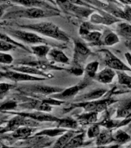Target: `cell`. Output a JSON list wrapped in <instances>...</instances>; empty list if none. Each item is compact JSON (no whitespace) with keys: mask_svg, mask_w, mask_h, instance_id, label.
I'll return each instance as SVG.
<instances>
[{"mask_svg":"<svg viewBox=\"0 0 131 148\" xmlns=\"http://www.w3.org/2000/svg\"><path fill=\"white\" fill-rule=\"evenodd\" d=\"M21 28L27 29L34 32H39L45 36L50 37L53 39H57L62 42H69V36L63 32L59 26L53 23L49 22H42L34 24H27V25H20Z\"/></svg>","mask_w":131,"mask_h":148,"instance_id":"obj_1","label":"cell"},{"mask_svg":"<svg viewBox=\"0 0 131 148\" xmlns=\"http://www.w3.org/2000/svg\"><path fill=\"white\" fill-rule=\"evenodd\" d=\"M60 11L53 10V9H46L38 7H31L25 8L23 9H19L16 11L11 12L4 16L6 18H40L50 16H59Z\"/></svg>","mask_w":131,"mask_h":148,"instance_id":"obj_2","label":"cell"},{"mask_svg":"<svg viewBox=\"0 0 131 148\" xmlns=\"http://www.w3.org/2000/svg\"><path fill=\"white\" fill-rule=\"evenodd\" d=\"M55 2L63 12L80 17H88L94 12V10L90 7L74 4L69 0H55Z\"/></svg>","mask_w":131,"mask_h":148,"instance_id":"obj_3","label":"cell"},{"mask_svg":"<svg viewBox=\"0 0 131 148\" xmlns=\"http://www.w3.org/2000/svg\"><path fill=\"white\" fill-rule=\"evenodd\" d=\"M8 35L28 44H47L49 42L46 39L39 36L36 33L32 32H27L23 30L9 29Z\"/></svg>","mask_w":131,"mask_h":148,"instance_id":"obj_4","label":"cell"},{"mask_svg":"<svg viewBox=\"0 0 131 148\" xmlns=\"http://www.w3.org/2000/svg\"><path fill=\"white\" fill-rule=\"evenodd\" d=\"M20 90L23 92H30V93H36V94L49 95L52 94L53 92H62V88L56 87V86H50L39 85V84H32V85L23 86Z\"/></svg>","mask_w":131,"mask_h":148,"instance_id":"obj_5","label":"cell"},{"mask_svg":"<svg viewBox=\"0 0 131 148\" xmlns=\"http://www.w3.org/2000/svg\"><path fill=\"white\" fill-rule=\"evenodd\" d=\"M113 99H105L98 101H87L80 104H75L73 106H82L86 111L88 112H102L105 110L107 106L110 104L115 103Z\"/></svg>","mask_w":131,"mask_h":148,"instance_id":"obj_6","label":"cell"},{"mask_svg":"<svg viewBox=\"0 0 131 148\" xmlns=\"http://www.w3.org/2000/svg\"><path fill=\"white\" fill-rule=\"evenodd\" d=\"M4 77L10 79L14 82H22V81H39L44 80V77L33 76L30 74L24 73L21 72L10 70V71L4 72Z\"/></svg>","mask_w":131,"mask_h":148,"instance_id":"obj_7","label":"cell"},{"mask_svg":"<svg viewBox=\"0 0 131 148\" xmlns=\"http://www.w3.org/2000/svg\"><path fill=\"white\" fill-rule=\"evenodd\" d=\"M9 1L13 2V3L21 5L23 6H25V8L38 7V8H43V9H53V10L60 11L55 6V5L50 4V3L46 2L45 0H9Z\"/></svg>","mask_w":131,"mask_h":148,"instance_id":"obj_8","label":"cell"},{"mask_svg":"<svg viewBox=\"0 0 131 148\" xmlns=\"http://www.w3.org/2000/svg\"><path fill=\"white\" fill-rule=\"evenodd\" d=\"M11 113L13 114H17V115H20L24 117L29 118L32 120H36V121H49V122H54V121H60V119L57 117L49 115L47 113H45L43 111H35V112H31V113H25V112H19V113H15V112H10Z\"/></svg>","mask_w":131,"mask_h":148,"instance_id":"obj_9","label":"cell"},{"mask_svg":"<svg viewBox=\"0 0 131 148\" xmlns=\"http://www.w3.org/2000/svg\"><path fill=\"white\" fill-rule=\"evenodd\" d=\"M90 54V50L85 44L80 41H75V53H74V62L80 65L84 62L86 59Z\"/></svg>","mask_w":131,"mask_h":148,"instance_id":"obj_10","label":"cell"},{"mask_svg":"<svg viewBox=\"0 0 131 148\" xmlns=\"http://www.w3.org/2000/svg\"><path fill=\"white\" fill-rule=\"evenodd\" d=\"M88 84H89L88 81L87 82H86H86H83V83H80L78 85H76L74 86H72V87L68 88L67 90H62V92H60V93L53 95L52 97H53V98H56L57 99H69V98L73 97L80 90L83 89V88L85 87V86H86Z\"/></svg>","mask_w":131,"mask_h":148,"instance_id":"obj_11","label":"cell"},{"mask_svg":"<svg viewBox=\"0 0 131 148\" xmlns=\"http://www.w3.org/2000/svg\"><path fill=\"white\" fill-rule=\"evenodd\" d=\"M21 106L25 109L35 110L37 111H43V112H49L52 110L50 104L47 103L43 99H32L29 102L21 104Z\"/></svg>","mask_w":131,"mask_h":148,"instance_id":"obj_12","label":"cell"},{"mask_svg":"<svg viewBox=\"0 0 131 148\" xmlns=\"http://www.w3.org/2000/svg\"><path fill=\"white\" fill-rule=\"evenodd\" d=\"M105 62L111 69H117L119 71H131L130 68L126 66L120 59L116 57L115 56L109 52L106 55Z\"/></svg>","mask_w":131,"mask_h":148,"instance_id":"obj_13","label":"cell"},{"mask_svg":"<svg viewBox=\"0 0 131 148\" xmlns=\"http://www.w3.org/2000/svg\"><path fill=\"white\" fill-rule=\"evenodd\" d=\"M102 16L99 14L93 13L91 16V21L94 23H102V24H106V25H110L113 23H117L120 21L116 16L113 15L106 13V12H101Z\"/></svg>","mask_w":131,"mask_h":148,"instance_id":"obj_14","label":"cell"},{"mask_svg":"<svg viewBox=\"0 0 131 148\" xmlns=\"http://www.w3.org/2000/svg\"><path fill=\"white\" fill-rule=\"evenodd\" d=\"M12 69L15 70V71L21 72V73H24L33 75V76L36 75V76H45V77H53V76L46 74L43 70L37 69L36 67L26 66V65H20V66H12Z\"/></svg>","mask_w":131,"mask_h":148,"instance_id":"obj_15","label":"cell"},{"mask_svg":"<svg viewBox=\"0 0 131 148\" xmlns=\"http://www.w3.org/2000/svg\"><path fill=\"white\" fill-rule=\"evenodd\" d=\"M116 73L111 68H105L95 76L94 79L102 83H110L113 81Z\"/></svg>","mask_w":131,"mask_h":148,"instance_id":"obj_16","label":"cell"},{"mask_svg":"<svg viewBox=\"0 0 131 148\" xmlns=\"http://www.w3.org/2000/svg\"><path fill=\"white\" fill-rule=\"evenodd\" d=\"M49 56L50 58V60L53 62H62L65 64L69 63V59L67 56L65 55L64 53H62V51L58 49H52L49 53Z\"/></svg>","mask_w":131,"mask_h":148,"instance_id":"obj_17","label":"cell"},{"mask_svg":"<svg viewBox=\"0 0 131 148\" xmlns=\"http://www.w3.org/2000/svg\"><path fill=\"white\" fill-rule=\"evenodd\" d=\"M106 92V90H104V89H98V90H93L92 92L82 95V96L79 97V99L83 102L92 101V100L99 99V98L102 97Z\"/></svg>","mask_w":131,"mask_h":148,"instance_id":"obj_18","label":"cell"},{"mask_svg":"<svg viewBox=\"0 0 131 148\" xmlns=\"http://www.w3.org/2000/svg\"><path fill=\"white\" fill-rule=\"evenodd\" d=\"M34 130L31 127H20L14 130L12 134V136L16 139H26L31 136Z\"/></svg>","mask_w":131,"mask_h":148,"instance_id":"obj_19","label":"cell"},{"mask_svg":"<svg viewBox=\"0 0 131 148\" xmlns=\"http://www.w3.org/2000/svg\"><path fill=\"white\" fill-rule=\"evenodd\" d=\"M97 137V144L98 146L105 145L113 140L111 130H104L101 131Z\"/></svg>","mask_w":131,"mask_h":148,"instance_id":"obj_20","label":"cell"},{"mask_svg":"<svg viewBox=\"0 0 131 148\" xmlns=\"http://www.w3.org/2000/svg\"><path fill=\"white\" fill-rule=\"evenodd\" d=\"M98 113L97 112H88L79 116L77 120L82 124H93L97 120Z\"/></svg>","mask_w":131,"mask_h":148,"instance_id":"obj_21","label":"cell"},{"mask_svg":"<svg viewBox=\"0 0 131 148\" xmlns=\"http://www.w3.org/2000/svg\"><path fill=\"white\" fill-rule=\"evenodd\" d=\"M31 49L33 54H35L36 56L39 58H45L49 54L51 49L46 44H41L38 46H32Z\"/></svg>","mask_w":131,"mask_h":148,"instance_id":"obj_22","label":"cell"},{"mask_svg":"<svg viewBox=\"0 0 131 148\" xmlns=\"http://www.w3.org/2000/svg\"><path fill=\"white\" fill-rule=\"evenodd\" d=\"M117 32L120 36L131 39V25L127 23H119L117 26Z\"/></svg>","mask_w":131,"mask_h":148,"instance_id":"obj_23","label":"cell"},{"mask_svg":"<svg viewBox=\"0 0 131 148\" xmlns=\"http://www.w3.org/2000/svg\"><path fill=\"white\" fill-rule=\"evenodd\" d=\"M131 114V99L123 102L117 110V117H127Z\"/></svg>","mask_w":131,"mask_h":148,"instance_id":"obj_24","label":"cell"},{"mask_svg":"<svg viewBox=\"0 0 131 148\" xmlns=\"http://www.w3.org/2000/svg\"><path fill=\"white\" fill-rule=\"evenodd\" d=\"M83 39L86 40L89 42L93 44H100L102 43L101 38L102 34L99 32L97 31H91L88 32L86 35H84L83 36H82Z\"/></svg>","mask_w":131,"mask_h":148,"instance_id":"obj_25","label":"cell"},{"mask_svg":"<svg viewBox=\"0 0 131 148\" xmlns=\"http://www.w3.org/2000/svg\"><path fill=\"white\" fill-rule=\"evenodd\" d=\"M75 134H76L75 131H68L67 134H63L56 141L54 148H63L65 146L67 145V143L75 136Z\"/></svg>","mask_w":131,"mask_h":148,"instance_id":"obj_26","label":"cell"},{"mask_svg":"<svg viewBox=\"0 0 131 148\" xmlns=\"http://www.w3.org/2000/svg\"><path fill=\"white\" fill-rule=\"evenodd\" d=\"M83 139H84V134H79L76 136H74L67 143L63 148H76L80 147L83 144Z\"/></svg>","mask_w":131,"mask_h":148,"instance_id":"obj_27","label":"cell"},{"mask_svg":"<svg viewBox=\"0 0 131 148\" xmlns=\"http://www.w3.org/2000/svg\"><path fill=\"white\" fill-rule=\"evenodd\" d=\"M17 106V102L13 99L5 100L3 103H0V112H9V110L16 109Z\"/></svg>","mask_w":131,"mask_h":148,"instance_id":"obj_28","label":"cell"},{"mask_svg":"<svg viewBox=\"0 0 131 148\" xmlns=\"http://www.w3.org/2000/svg\"><path fill=\"white\" fill-rule=\"evenodd\" d=\"M77 126H78L77 122L71 117L60 120V121H59V127H60L76 129V128H77Z\"/></svg>","mask_w":131,"mask_h":148,"instance_id":"obj_29","label":"cell"},{"mask_svg":"<svg viewBox=\"0 0 131 148\" xmlns=\"http://www.w3.org/2000/svg\"><path fill=\"white\" fill-rule=\"evenodd\" d=\"M66 132V130L61 129H51V130H44L43 131L39 132L36 134V136H55L61 135Z\"/></svg>","mask_w":131,"mask_h":148,"instance_id":"obj_30","label":"cell"},{"mask_svg":"<svg viewBox=\"0 0 131 148\" xmlns=\"http://www.w3.org/2000/svg\"><path fill=\"white\" fill-rule=\"evenodd\" d=\"M99 67V62L97 61H94L89 63L86 67V73L89 77L94 78L95 76L97 75V71Z\"/></svg>","mask_w":131,"mask_h":148,"instance_id":"obj_31","label":"cell"},{"mask_svg":"<svg viewBox=\"0 0 131 148\" xmlns=\"http://www.w3.org/2000/svg\"><path fill=\"white\" fill-rule=\"evenodd\" d=\"M130 136H129L126 132L123 131L121 130H118L117 134L113 136V140L117 141L120 143H125L130 140Z\"/></svg>","mask_w":131,"mask_h":148,"instance_id":"obj_32","label":"cell"},{"mask_svg":"<svg viewBox=\"0 0 131 148\" xmlns=\"http://www.w3.org/2000/svg\"><path fill=\"white\" fill-rule=\"evenodd\" d=\"M0 40H2V41L7 42H9V43H11L12 45L16 46H18L19 48H22L23 49H25V50H27V49L25 47V46H23V44L19 43L18 42L15 41L14 39H12L11 37L9 36V35H7L4 32H0Z\"/></svg>","mask_w":131,"mask_h":148,"instance_id":"obj_33","label":"cell"},{"mask_svg":"<svg viewBox=\"0 0 131 148\" xmlns=\"http://www.w3.org/2000/svg\"><path fill=\"white\" fill-rule=\"evenodd\" d=\"M119 41H120V39H119L117 35L113 32H110L105 36L104 44L106 46H112V45L117 43Z\"/></svg>","mask_w":131,"mask_h":148,"instance_id":"obj_34","label":"cell"},{"mask_svg":"<svg viewBox=\"0 0 131 148\" xmlns=\"http://www.w3.org/2000/svg\"><path fill=\"white\" fill-rule=\"evenodd\" d=\"M83 1L91 5V6L93 5V6L97 7L100 9H104V10H106V9L109 6V3L102 2L100 0H83Z\"/></svg>","mask_w":131,"mask_h":148,"instance_id":"obj_35","label":"cell"},{"mask_svg":"<svg viewBox=\"0 0 131 148\" xmlns=\"http://www.w3.org/2000/svg\"><path fill=\"white\" fill-rule=\"evenodd\" d=\"M118 78H119V83L121 85H125L131 88V77L126 73L119 72L118 73Z\"/></svg>","mask_w":131,"mask_h":148,"instance_id":"obj_36","label":"cell"},{"mask_svg":"<svg viewBox=\"0 0 131 148\" xmlns=\"http://www.w3.org/2000/svg\"><path fill=\"white\" fill-rule=\"evenodd\" d=\"M13 62V57L12 56L5 52L0 51V63L2 64H10Z\"/></svg>","mask_w":131,"mask_h":148,"instance_id":"obj_37","label":"cell"},{"mask_svg":"<svg viewBox=\"0 0 131 148\" xmlns=\"http://www.w3.org/2000/svg\"><path fill=\"white\" fill-rule=\"evenodd\" d=\"M99 133H100V130H99V125L94 124L89 128L87 131V136L88 137L92 138V137H95V136H98Z\"/></svg>","mask_w":131,"mask_h":148,"instance_id":"obj_38","label":"cell"},{"mask_svg":"<svg viewBox=\"0 0 131 148\" xmlns=\"http://www.w3.org/2000/svg\"><path fill=\"white\" fill-rule=\"evenodd\" d=\"M13 87V84L6 83H0V98H2L8 91H9Z\"/></svg>","mask_w":131,"mask_h":148,"instance_id":"obj_39","label":"cell"},{"mask_svg":"<svg viewBox=\"0 0 131 148\" xmlns=\"http://www.w3.org/2000/svg\"><path fill=\"white\" fill-rule=\"evenodd\" d=\"M16 46L12 45L11 43H9L7 42L2 41V40H0V51L1 52H8V51H10L12 49H16Z\"/></svg>","mask_w":131,"mask_h":148,"instance_id":"obj_40","label":"cell"},{"mask_svg":"<svg viewBox=\"0 0 131 148\" xmlns=\"http://www.w3.org/2000/svg\"><path fill=\"white\" fill-rule=\"evenodd\" d=\"M69 72H71L72 73L75 74V75H76V76H80V75H82L83 73V70L82 68H80V67H74V68H72V69L70 70Z\"/></svg>","mask_w":131,"mask_h":148,"instance_id":"obj_41","label":"cell"},{"mask_svg":"<svg viewBox=\"0 0 131 148\" xmlns=\"http://www.w3.org/2000/svg\"><path fill=\"white\" fill-rule=\"evenodd\" d=\"M7 5H0V18L4 16V12L7 8Z\"/></svg>","mask_w":131,"mask_h":148,"instance_id":"obj_42","label":"cell"},{"mask_svg":"<svg viewBox=\"0 0 131 148\" xmlns=\"http://www.w3.org/2000/svg\"><path fill=\"white\" fill-rule=\"evenodd\" d=\"M100 1H104L105 2L108 3H114V4H120V2L118 0H100Z\"/></svg>","mask_w":131,"mask_h":148,"instance_id":"obj_43","label":"cell"},{"mask_svg":"<svg viewBox=\"0 0 131 148\" xmlns=\"http://www.w3.org/2000/svg\"><path fill=\"white\" fill-rule=\"evenodd\" d=\"M125 56H126V59L129 62V64L131 66V54L130 53H127L125 54Z\"/></svg>","mask_w":131,"mask_h":148,"instance_id":"obj_44","label":"cell"},{"mask_svg":"<svg viewBox=\"0 0 131 148\" xmlns=\"http://www.w3.org/2000/svg\"><path fill=\"white\" fill-rule=\"evenodd\" d=\"M120 145H113V146H106V147H101L99 146V147L97 148H120Z\"/></svg>","mask_w":131,"mask_h":148,"instance_id":"obj_45","label":"cell"},{"mask_svg":"<svg viewBox=\"0 0 131 148\" xmlns=\"http://www.w3.org/2000/svg\"><path fill=\"white\" fill-rule=\"evenodd\" d=\"M4 77V72H0V79Z\"/></svg>","mask_w":131,"mask_h":148,"instance_id":"obj_46","label":"cell"},{"mask_svg":"<svg viewBox=\"0 0 131 148\" xmlns=\"http://www.w3.org/2000/svg\"><path fill=\"white\" fill-rule=\"evenodd\" d=\"M46 1H48V2H50V3H52V4H53V5H56V2H54V1H53V0H46Z\"/></svg>","mask_w":131,"mask_h":148,"instance_id":"obj_47","label":"cell"},{"mask_svg":"<svg viewBox=\"0 0 131 148\" xmlns=\"http://www.w3.org/2000/svg\"><path fill=\"white\" fill-rule=\"evenodd\" d=\"M118 1H119L120 2H121L122 4H127L126 2H125V0H118Z\"/></svg>","mask_w":131,"mask_h":148,"instance_id":"obj_48","label":"cell"},{"mask_svg":"<svg viewBox=\"0 0 131 148\" xmlns=\"http://www.w3.org/2000/svg\"><path fill=\"white\" fill-rule=\"evenodd\" d=\"M125 2L127 4H130L131 5V0H125Z\"/></svg>","mask_w":131,"mask_h":148,"instance_id":"obj_49","label":"cell"},{"mask_svg":"<svg viewBox=\"0 0 131 148\" xmlns=\"http://www.w3.org/2000/svg\"><path fill=\"white\" fill-rule=\"evenodd\" d=\"M5 122V120H0V125H2V123H4Z\"/></svg>","mask_w":131,"mask_h":148,"instance_id":"obj_50","label":"cell"},{"mask_svg":"<svg viewBox=\"0 0 131 148\" xmlns=\"http://www.w3.org/2000/svg\"><path fill=\"white\" fill-rule=\"evenodd\" d=\"M7 148H27V147H7Z\"/></svg>","mask_w":131,"mask_h":148,"instance_id":"obj_51","label":"cell"},{"mask_svg":"<svg viewBox=\"0 0 131 148\" xmlns=\"http://www.w3.org/2000/svg\"><path fill=\"white\" fill-rule=\"evenodd\" d=\"M130 148H131V147H130Z\"/></svg>","mask_w":131,"mask_h":148,"instance_id":"obj_52","label":"cell"}]
</instances>
